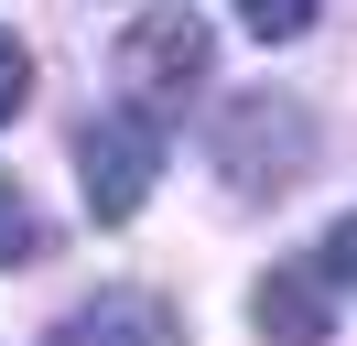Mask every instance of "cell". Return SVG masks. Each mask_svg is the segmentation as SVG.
<instances>
[{
    "label": "cell",
    "mask_w": 357,
    "mask_h": 346,
    "mask_svg": "<svg viewBox=\"0 0 357 346\" xmlns=\"http://www.w3.org/2000/svg\"><path fill=\"white\" fill-rule=\"evenodd\" d=\"M217 173L238 195H292L314 173V119L292 98H271V86H260V98H227L217 108Z\"/></svg>",
    "instance_id": "1"
},
{
    "label": "cell",
    "mask_w": 357,
    "mask_h": 346,
    "mask_svg": "<svg viewBox=\"0 0 357 346\" xmlns=\"http://www.w3.org/2000/svg\"><path fill=\"white\" fill-rule=\"evenodd\" d=\"M76 173H87V216L98 227H130L152 206V184H162V119H141V108L87 119L76 130Z\"/></svg>",
    "instance_id": "2"
},
{
    "label": "cell",
    "mask_w": 357,
    "mask_h": 346,
    "mask_svg": "<svg viewBox=\"0 0 357 346\" xmlns=\"http://www.w3.org/2000/svg\"><path fill=\"white\" fill-rule=\"evenodd\" d=\"M22 86H33V54L11 33H0V119H11V108H22Z\"/></svg>",
    "instance_id": "9"
},
{
    "label": "cell",
    "mask_w": 357,
    "mask_h": 346,
    "mask_svg": "<svg viewBox=\"0 0 357 346\" xmlns=\"http://www.w3.org/2000/svg\"><path fill=\"white\" fill-rule=\"evenodd\" d=\"M249 324H260L271 346H325V271L314 260H282V271H260V292H249Z\"/></svg>",
    "instance_id": "5"
},
{
    "label": "cell",
    "mask_w": 357,
    "mask_h": 346,
    "mask_svg": "<svg viewBox=\"0 0 357 346\" xmlns=\"http://www.w3.org/2000/svg\"><path fill=\"white\" fill-rule=\"evenodd\" d=\"M44 346H184V314L162 292H98L87 314H66Z\"/></svg>",
    "instance_id": "4"
},
{
    "label": "cell",
    "mask_w": 357,
    "mask_h": 346,
    "mask_svg": "<svg viewBox=\"0 0 357 346\" xmlns=\"http://www.w3.org/2000/svg\"><path fill=\"white\" fill-rule=\"evenodd\" d=\"M314 271H325V281H357V216L325 227V260H314Z\"/></svg>",
    "instance_id": "8"
},
{
    "label": "cell",
    "mask_w": 357,
    "mask_h": 346,
    "mask_svg": "<svg viewBox=\"0 0 357 346\" xmlns=\"http://www.w3.org/2000/svg\"><path fill=\"white\" fill-rule=\"evenodd\" d=\"M206 65H217V33H206L195 11H141L130 33H119V86L141 98V119H152V108H174Z\"/></svg>",
    "instance_id": "3"
},
{
    "label": "cell",
    "mask_w": 357,
    "mask_h": 346,
    "mask_svg": "<svg viewBox=\"0 0 357 346\" xmlns=\"http://www.w3.org/2000/svg\"><path fill=\"white\" fill-rule=\"evenodd\" d=\"M227 11H238V22H249L260 43H292V33L314 22V0H227Z\"/></svg>",
    "instance_id": "7"
},
{
    "label": "cell",
    "mask_w": 357,
    "mask_h": 346,
    "mask_svg": "<svg viewBox=\"0 0 357 346\" xmlns=\"http://www.w3.org/2000/svg\"><path fill=\"white\" fill-rule=\"evenodd\" d=\"M44 249V216L22 206V184H11V173H0V271H11V260H33Z\"/></svg>",
    "instance_id": "6"
}]
</instances>
